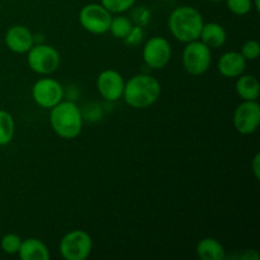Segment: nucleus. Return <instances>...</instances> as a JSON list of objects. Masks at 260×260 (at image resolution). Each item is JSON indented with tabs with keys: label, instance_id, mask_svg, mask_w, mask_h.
Returning <instances> with one entry per match:
<instances>
[{
	"label": "nucleus",
	"instance_id": "1",
	"mask_svg": "<svg viewBox=\"0 0 260 260\" xmlns=\"http://www.w3.org/2000/svg\"><path fill=\"white\" fill-rule=\"evenodd\" d=\"M161 94V85L156 78L147 74H137L124 83L123 98L132 108H149L156 103Z\"/></svg>",
	"mask_w": 260,
	"mask_h": 260
},
{
	"label": "nucleus",
	"instance_id": "2",
	"mask_svg": "<svg viewBox=\"0 0 260 260\" xmlns=\"http://www.w3.org/2000/svg\"><path fill=\"white\" fill-rule=\"evenodd\" d=\"M203 24L205 23L200 10L189 5L175 8L168 19V27L172 35L178 41L185 43L200 40Z\"/></svg>",
	"mask_w": 260,
	"mask_h": 260
},
{
	"label": "nucleus",
	"instance_id": "3",
	"mask_svg": "<svg viewBox=\"0 0 260 260\" xmlns=\"http://www.w3.org/2000/svg\"><path fill=\"white\" fill-rule=\"evenodd\" d=\"M50 123L57 136L75 139L83 129V114L73 101H61L51 108Z\"/></svg>",
	"mask_w": 260,
	"mask_h": 260
},
{
	"label": "nucleus",
	"instance_id": "4",
	"mask_svg": "<svg viewBox=\"0 0 260 260\" xmlns=\"http://www.w3.org/2000/svg\"><path fill=\"white\" fill-rule=\"evenodd\" d=\"M27 53L28 65L32 69V71L40 75H50L55 73L60 66V53L50 45L35 43Z\"/></svg>",
	"mask_w": 260,
	"mask_h": 260
},
{
	"label": "nucleus",
	"instance_id": "5",
	"mask_svg": "<svg viewBox=\"0 0 260 260\" xmlns=\"http://www.w3.org/2000/svg\"><path fill=\"white\" fill-rule=\"evenodd\" d=\"M93 250V240L84 230L69 231L60 241L61 256L66 260H85Z\"/></svg>",
	"mask_w": 260,
	"mask_h": 260
},
{
	"label": "nucleus",
	"instance_id": "6",
	"mask_svg": "<svg viewBox=\"0 0 260 260\" xmlns=\"http://www.w3.org/2000/svg\"><path fill=\"white\" fill-rule=\"evenodd\" d=\"M212 61L211 48L202 41L196 40L188 42L183 51V66L190 75H202L210 69Z\"/></svg>",
	"mask_w": 260,
	"mask_h": 260
},
{
	"label": "nucleus",
	"instance_id": "7",
	"mask_svg": "<svg viewBox=\"0 0 260 260\" xmlns=\"http://www.w3.org/2000/svg\"><path fill=\"white\" fill-rule=\"evenodd\" d=\"M112 13L102 4L90 3L81 8L79 13V22L85 30L93 35H104L109 30Z\"/></svg>",
	"mask_w": 260,
	"mask_h": 260
},
{
	"label": "nucleus",
	"instance_id": "8",
	"mask_svg": "<svg viewBox=\"0 0 260 260\" xmlns=\"http://www.w3.org/2000/svg\"><path fill=\"white\" fill-rule=\"evenodd\" d=\"M32 98L37 106L51 109L63 98V88L52 78H42L32 86Z\"/></svg>",
	"mask_w": 260,
	"mask_h": 260
},
{
	"label": "nucleus",
	"instance_id": "9",
	"mask_svg": "<svg viewBox=\"0 0 260 260\" xmlns=\"http://www.w3.org/2000/svg\"><path fill=\"white\" fill-rule=\"evenodd\" d=\"M234 127L241 135H251L260 124V106L258 101H243L234 112Z\"/></svg>",
	"mask_w": 260,
	"mask_h": 260
},
{
	"label": "nucleus",
	"instance_id": "10",
	"mask_svg": "<svg viewBox=\"0 0 260 260\" xmlns=\"http://www.w3.org/2000/svg\"><path fill=\"white\" fill-rule=\"evenodd\" d=\"M172 57V46L167 38L155 36L147 40L142 50V58L151 69H162L169 63Z\"/></svg>",
	"mask_w": 260,
	"mask_h": 260
},
{
	"label": "nucleus",
	"instance_id": "11",
	"mask_svg": "<svg viewBox=\"0 0 260 260\" xmlns=\"http://www.w3.org/2000/svg\"><path fill=\"white\" fill-rule=\"evenodd\" d=\"M96 89L102 98L108 102H116L122 98L124 90L123 76L113 69L102 71L96 78Z\"/></svg>",
	"mask_w": 260,
	"mask_h": 260
},
{
	"label": "nucleus",
	"instance_id": "12",
	"mask_svg": "<svg viewBox=\"0 0 260 260\" xmlns=\"http://www.w3.org/2000/svg\"><path fill=\"white\" fill-rule=\"evenodd\" d=\"M5 45L14 53H27L35 45V35L24 25H13L5 33Z\"/></svg>",
	"mask_w": 260,
	"mask_h": 260
},
{
	"label": "nucleus",
	"instance_id": "13",
	"mask_svg": "<svg viewBox=\"0 0 260 260\" xmlns=\"http://www.w3.org/2000/svg\"><path fill=\"white\" fill-rule=\"evenodd\" d=\"M246 69V60L238 51L223 53L218 60V71L225 78H238Z\"/></svg>",
	"mask_w": 260,
	"mask_h": 260
},
{
	"label": "nucleus",
	"instance_id": "14",
	"mask_svg": "<svg viewBox=\"0 0 260 260\" xmlns=\"http://www.w3.org/2000/svg\"><path fill=\"white\" fill-rule=\"evenodd\" d=\"M18 255L22 260H48L51 258L47 245L36 238L22 240Z\"/></svg>",
	"mask_w": 260,
	"mask_h": 260
},
{
	"label": "nucleus",
	"instance_id": "15",
	"mask_svg": "<svg viewBox=\"0 0 260 260\" xmlns=\"http://www.w3.org/2000/svg\"><path fill=\"white\" fill-rule=\"evenodd\" d=\"M200 38L207 47L212 50V48H220L225 45L228 40V33L222 25L211 22L203 24Z\"/></svg>",
	"mask_w": 260,
	"mask_h": 260
},
{
	"label": "nucleus",
	"instance_id": "16",
	"mask_svg": "<svg viewBox=\"0 0 260 260\" xmlns=\"http://www.w3.org/2000/svg\"><path fill=\"white\" fill-rule=\"evenodd\" d=\"M197 255L202 260H223L226 259V251L222 244L213 238H203L197 244Z\"/></svg>",
	"mask_w": 260,
	"mask_h": 260
},
{
	"label": "nucleus",
	"instance_id": "17",
	"mask_svg": "<svg viewBox=\"0 0 260 260\" xmlns=\"http://www.w3.org/2000/svg\"><path fill=\"white\" fill-rule=\"evenodd\" d=\"M235 90L243 101H258L260 94L259 80L254 75L241 74L236 80Z\"/></svg>",
	"mask_w": 260,
	"mask_h": 260
},
{
	"label": "nucleus",
	"instance_id": "18",
	"mask_svg": "<svg viewBox=\"0 0 260 260\" xmlns=\"http://www.w3.org/2000/svg\"><path fill=\"white\" fill-rule=\"evenodd\" d=\"M14 118L9 112L0 109V146H5L9 144L14 137Z\"/></svg>",
	"mask_w": 260,
	"mask_h": 260
},
{
	"label": "nucleus",
	"instance_id": "19",
	"mask_svg": "<svg viewBox=\"0 0 260 260\" xmlns=\"http://www.w3.org/2000/svg\"><path fill=\"white\" fill-rule=\"evenodd\" d=\"M134 27V23L129 19L128 17H124V15H118V17L112 18L111 25H109V32L117 38H122L123 40L127 35L129 33V30Z\"/></svg>",
	"mask_w": 260,
	"mask_h": 260
},
{
	"label": "nucleus",
	"instance_id": "20",
	"mask_svg": "<svg viewBox=\"0 0 260 260\" xmlns=\"http://www.w3.org/2000/svg\"><path fill=\"white\" fill-rule=\"evenodd\" d=\"M20 245H22V239L17 234H7V235L3 236L2 243H0L2 250L5 254H8V255H15V254H18Z\"/></svg>",
	"mask_w": 260,
	"mask_h": 260
},
{
	"label": "nucleus",
	"instance_id": "21",
	"mask_svg": "<svg viewBox=\"0 0 260 260\" xmlns=\"http://www.w3.org/2000/svg\"><path fill=\"white\" fill-rule=\"evenodd\" d=\"M135 3L136 0H101V4L109 13H116V14H121L129 10L134 7Z\"/></svg>",
	"mask_w": 260,
	"mask_h": 260
},
{
	"label": "nucleus",
	"instance_id": "22",
	"mask_svg": "<svg viewBox=\"0 0 260 260\" xmlns=\"http://www.w3.org/2000/svg\"><path fill=\"white\" fill-rule=\"evenodd\" d=\"M129 10H131V18H129V19H131L132 23H135L136 25L145 27V25L150 22L151 12H150L149 8H146L145 5L132 7Z\"/></svg>",
	"mask_w": 260,
	"mask_h": 260
},
{
	"label": "nucleus",
	"instance_id": "23",
	"mask_svg": "<svg viewBox=\"0 0 260 260\" xmlns=\"http://www.w3.org/2000/svg\"><path fill=\"white\" fill-rule=\"evenodd\" d=\"M228 9L235 15H245L248 14L253 7L251 0H225Z\"/></svg>",
	"mask_w": 260,
	"mask_h": 260
},
{
	"label": "nucleus",
	"instance_id": "24",
	"mask_svg": "<svg viewBox=\"0 0 260 260\" xmlns=\"http://www.w3.org/2000/svg\"><path fill=\"white\" fill-rule=\"evenodd\" d=\"M240 53L244 56L246 61L256 60L260 55V43L255 40L246 41L243 45V47H241Z\"/></svg>",
	"mask_w": 260,
	"mask_h": 260
},
{
	"label": "nucleus",
	"instance_id": "25",
	"mask_svg": "<svg viewBox=\"0 0 260 260\" xmlns=\"http://www.w3.org/2000/svg\"><path fill=\"white\" fill-rule=\"evenodd\" d=\"M123 40L124 43H126L128 47H136V46H139L140 43L142 42V40H144V29H142V27H140V25L134 24L132 29L129 30V33L123 38Z\"/></svg>",
	"mask_w": 260,
	"mask_h": 260
},
{
	"label": "nucleus",
	"instance_id": "26",
	"mask_svg": "<svg viewBox=\"0 0 260 260\" xmlns=\"http://www.w3.org/2000/svg\"><path fill=\"white\" fill-rule=\"evenodd\" d=\"M251 167H253L254 175H255L256 179H259V178H260V154H256L255 156H254V160H253V164H251Z\"/></svg>",
	"mask_w": 260,
	"mask_h": 260
},
{
	"label": "nucleus",
	"instance_id": "27",
	"mask_svg": "<svg viewBox=\"0 0 260 260\" xmlns=\"http://www.w3.org/2000/svg\"><path fill=\"white\" fill-rule=\"evenodd\" d=\"M208 2H212V3H220V2H225V0H208Z\"/></svg>",
	"mask_w": 260,
	"mask_h": 260
}]
</instances>
